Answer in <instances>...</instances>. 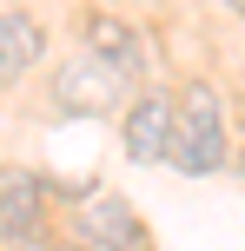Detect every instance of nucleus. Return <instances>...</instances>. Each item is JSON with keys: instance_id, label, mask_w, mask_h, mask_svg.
<instances>
[{"instance_id": "nucleus-6", "label": "nucleus", "mask_w": 245, "mask_h": 251, "mask_svg": "<svg viewBox=\"0 0 245 251\" xmlns=\"http://www.w3.org/2000/svg\"><path fill=\"white\" fill-rule=\"evenodd\" d=\"M47 60V26L27 7H0V79H20Z\"/></svg>"}, {"instance_id": "nucleus-2", "label": "nucleus", "mask_w": 245, "mask_h": 251, "mask_svg": "<svg viewBox=\"0 0 245 251\" xmlns=\"http://www.w3.org/2000/svg\"><path fill=\"white\" fill-rule=\"evenodd\" d=\"M133 100V79L119 73V66H106L100 53H66L60 66H53V106L60 113H113V106H126Z\"/></svg>"}, {"instance_id": "nucleus-4", "label": "nucleus", "mask_w": 245, "mask_h": 251, "mask_svg": "<svg viewBox=\"0 0 245 251\" xmlns=\"http://www.w3.org/2000/svg\"><path fill=\"white\" fill-rule=\"evenodd\" d=\"M73 245L86 251H146V218L119 192H86L73 212Z\"/></svg>"}, {"instance_id": "nucleus-1", "label": "nucleus", "mask_w": 245, "mask_h": 251, "mask_svg": "<svg viewBox=\"0 0 245 251\" xmlns=\"http://www.w3.org/2000/svg\"><path fill=\"white\" fill-rule=\"evenodd\" d=\"M166 165L186 178H206L232 165V119H225V93L212 79H186L172 93V139H166Z\"/></svg>"}, {"instance_id": "nucleus-8", "label": "nucleus", "mask_w": 245, "mask_h": 251, "mask_svg": "<svg viewBox=\"0 0 245 251\" xmlns=\"http://www.w3.org/2000/svg\"><path fill=\"white\" fill-rule=\"evenodd\" d=\"M232 159H239V172H245V126H239V152H232Z\"/></svg>"}, {"instance_id": "nucleus-9", "label": "nucleus", "mask_w": 245, "mask_h": 251, "mask_svg": "<svg viewBox=\"0 0 245 251\" xmlns=\"http://www.w3.org/2000/svg\"><path fill=\"white\" fill-rule=\"evenodd\" d=\"M40 251H86V245H40Z\"/></svg>"}, {"instance_id": "nucleus-3", "label": "nucleus", "mask_w": 245, "mask_h": 251, "mask_svg": "<svg viewBox=\"0 0 245 251\" xmlns=\"http://www.w3.org/2000/svg\"><path fill=\"white\" fill-rule=\"evenodd\" d=\"M47 218H53V185L33 165H0V245L40 251L47 245Z\"/></svg>"}, {"instance_id": "nucleus-7", "label": "nucleus", "mask_w": 245, "mask_h": 251, "mask_svg": "<svg viewBox=\"0 0 245 251\" xmlns=\"http://www.w3.org/2000/svg\"><path fill=\"white\" fill-rule=\"evenodd\" d=\"M86 53H100V60L119 66L126 79L146 73V40H139V26H126L119 13H86Z\"/></svg>"}, {"instance_id": "nucleus-5", "label": "nucleus", "mask_w": 245, "mask_h": 251, "mask_svg": "<svg viewBox=\"0 0 245 251\" xmlns=\"http://www.w3.org/2000/svg\"><path fill=\"white\" fill-rule=\"evenodd\" d=\"M119 139H126L133 165H166V139H172V93H133L119 113Z\"/></svg>"}, {"instance_id": "nucleus-10", "label": "nucleus", "mask_w": 245, "mask_h": 251, "mask_svg": "<svg viewBox=\"0 0 245 251\" xmlns=\"http://www.w3.org/2000/svg\"><path fill=\"white\" fill-rule=\"evenodd\" d=\"M219 7H232V13H245V0H219Z\"/></svg>"}]
</instances>
